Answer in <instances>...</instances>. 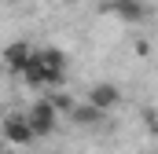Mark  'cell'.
<instances>
[{
	"label": "cell",
	"mask_w": 158,
	"mask_h": 154,
	"mask_svg": "<svg viewBox=\"0 0 158 154\" xmlns=\"http://www.w3.org/2000/svg\"><path fill=\"white\" fill-rule=\"evenodd\" d=\"M30 59H33V48H30V44H11L7 55H4L7 70H15V74H22V70L30 66Z\"/></svg>",
	"instance_id": "5b68a950"
},
{
	"label": "cell",
	"mask_w": 158,
	"mask_h": 154,
	"mask_svg": "<svg viewBox=\"0 0 158 154\" xmlns=\"http://www.w3.org/2000/svg\"><path fill=\"white\" fill-rule=\"evenodd\" d=\"M74 117H77L81 125H92V121H99V117H103V110H99L96 103H81V107H74Z\"/></svg>",
	"instance_id": "52a82bcc"
},
{
	"label": "cell",
	"mask_w": 158,
	"mask_h": 154,
	"mask_svg": "<svg viewBox=\"0 0 158 154\" xmlns=\"http://www.w3.org/2000/svg\"><path fill=\"white\" fill-rule=\"evenodd\" d=\"M4 140H7L11 147L33 143V140H37V128H33L30 114H11V117H7V121H4Z\"/></svg>",
	"instance_id": "7a4b0ae2"
},
{
	"label": "cell",
	"mask_w": 158,
	"mask_h": 154,
	"mask_svg": "<svg viewBox=\"0 0 158 154\" xmlns=\"http://www.w3.org/2000/svg\"><path fill=\"white\" fill-rule=\"evenodd\" d=\"M110 11H114L118 18H125V22H140V18L147 15L140 0H110Z\"/></svg>",
	"instance_id": "8992f818"
},
{
	"label": "cell",
	"mask_w": 158,
	"mask_h": 154,
	"mask_svg": "<svg viewBox=\"0 0 158 154\" xmlns=\"http://www.w3.org/2000/svg\"><path fill=\"white\" fill-rule=\"evenodd\" d=\"M55 117H59V107H55L52 99H37V103L30 107V121H33L37 136H48V132L55 128Z\"/></svg>",
	"instance_id": "3957f363"
},
{
	"label": "cell",
	"mask_w": 158,
	"mask_h": 154,
	"mask_svg": "<svg viewBox=\"0 0 158 154\" xmlns=\"http://www.w3.org/2000/svg\"><path fill=\"white\" fill-rule=\"evenodd\" d=\"M155 136H158V121H155Z\"/></svg>",
	"instance_id": "ba28073f"
},
{
	"label": "cell",
	"mask_w": 158,
	"mask_h": 154,
	"mask_svg": "<svg viewBox=\"0 0 158 154\" xmlns=\"http://www.w3.org/2000/svg\"><path fill=\"white\" fill-rule=\"evenodd\" d=\"M88 103H96L103 114H107V110H114V107L121 103L118 84H107V81H103V84H92V88H88Z\"/></svg>",
	"instance_id": "277c9868"
},
{
	"label": "cell",
	"mask_w": 158,
	"mask_h": 154,
	"mask_svg": "<svg viewBox=\"0 0 158 154\" xmlns=\"http://www.w3.org/2000/svg\"><path fill=\"white\" fill-rule=\"evenodd\" d=\"M63 74H66V55L55 48H33V59L22 70V77L30 84H59Z\"/></svg>",
	"instance_id": "6da1fadb"
}]
</instances>
